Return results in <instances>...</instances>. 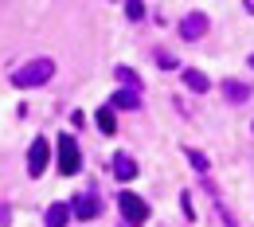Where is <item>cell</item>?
I'll return each instance as SVG.
<instances>
[{
  "mask_svg": "<svg viewBox=\"0 0 254 227\" xmlns=\"http://www.w3.org/2000/svg\"><path fill=\"white\" fill-rule=\"evenodd\" d=\"M51 78H55V59H47V55H43V59H32V63H24L16 75H12V82H16V86H28V90H32V86H43V82H51Z\"/></svg>",
  "mask_w": 254,
  "mask_h": 227,
  "instance_id": "1",
  "label": "cell"
},
{
  "mask_svg": "<svg viewBox=\"0 0 254 227\" xmlns=\"http://www.w3.org/2000/svg\"><path fill=\"white\" fill-rule=\"evenodd\" d=\"M118 208H122V216H126L129 227H141L149 220V204H145L137 192H118Z\"/></svg>",
  "mask_w": 254,
  "mask_h": 227,
  "instance_id": "2",
  "label": "cell"
},
{
  "mask_svg": "<svg viewBox=\"0 0 254 227\" xmlns=\"http://www.w3.org/2000/svg\"><path fill=\"white\" fill-rule=\"evenodd\" d=\"M55 157H59V172H63V176H74V172L82 168V153H78V141H74L70 133H63V137H59V153H55Z\"/></svg>",
  "mask_w": 254,
  "mask_h": 227,
  "instance_id": "3",
  "label": "cell"
},
{
  "mask_svg": "<svg viewBox=\"0 0 254 227\" xmlns=\"http://www.w3.org/2000/svg\"><path fill=\"white\" fill-rule=\"evenodd\" d=\"M47 161H51V145H47L43 137H35L32 149H28V176H43Z\"/></svg>",
  "mask_w": 254,
  "mask_h": 227,
  "instance_id": "4",
  "label": "cell"
},
{
  "mask_svg": "<svg viewBox=\"0 0 254 227\" xmlns=\"http://www.w3.org/2000/svg\"><path fill=\"white\" fill-rule=\"evenodd\" d=\"M180 35H184L188 43L203 39V35H207V12H188V16L180 20Z\"/></svg>",
  "mask_w": 254,
  "mask_h": 227,
  "instance_id": "5",
  "label": "cell"
},
{
  "mask_svg": "<svg viewBox=\"0 0 254 227\" xmlns=\"http://www.w3.org/2000/svg\"><path fill=\"white\" fill-rule=\"evenodd\" d=\"M98 212H102V204H98V196H90V192H82V196H74V204H70V216H78V220H94Z\"/></svg>",
  "mask_w": 254,
  "mask_h": 227,
  "instance_id": "6",
  "label": "cell"
},
{
  "mask_svg": "<svg viewBox=\"0 0 254 227\" xmlns=\"http://www.w3.org/2000/svg\"><path fill=\"white\" fill-rule=\"evenodd\" d=\"M110 168H114V176H118L122 184H129V180L137 176V161H133L129 153H114V164H110Z\"/></svg>",
  "mask_w": 254,
  "mask_h": 227,
  "instance_id": "7",
  "label": "cell"
},
{
  "mask_svg": "<svg viewBox=\"0 0 254 227\" xmlns=\"http://www.w3.org/2000/svg\"><path fill=\"white\" fill-rule=\"evenodd\" d=\"M219 90H223L227 102H251V86H247V82H239V78H223Z\"/></svg>",
  "mask_w": 254,
  "mask_h": 227,
  "instance_id": "8",
  "label": "cell"
},
{
  "mask_svg": "<svg viewBox=\"0 0 254 227\" xmlns=\"http://www.w3.org/2000/svg\"><path fill=\"white\" fill-rule=\"evenodd\" d=\"M141 106V94L137 90H126V86H118L114 98H110V110H137Z\"/></svg>",
  "mask_w": 254,
  "mask_h": 227,
  "instance_id": "9",
  "label": "cell"
},
{
  "mask_svg": "<svg viewBox=\"0 0 254 227\" xmlns=\"http://www.w3.org/2000/svg\"><path fill=\"white\" fill-rule=\"evenodd\" d=\"M184 86L195 90V94H207V90H211V78H207L203 71H195V67H184Z\"/></svg>",
  "mask_w": 254,
  "mask_h": 227,
  "instance_id": "10",
  "label": "cell"
},
{
  "mask_svg": "<svg viewBox=\"0 0 254 227\" xmlns=\"http://www.w3.org/2000/svg\"><path fill=\"white\" fill-rule=\"evenodd\" d=\"M70 224V208L66 204H51L47 216H43V227H66Z\"/></svg>",
  "mask_w": 254,
  "mask_h": 227,
  "instance_id": "11",
  "label": "cell"
},
{
  "mask_svg": "<svg viewBox=\"0 0 254 227\" xmlns=\"http://www.w3.org/2000/svg\"><path fill=\"white\" fill-rule=\"evenodd\" d=\"M94 122H98V130L106 133V137H114V133H118V118H114V110H110V106H102V110H98Z\"/></svg>",
  "mask_w": 254,
  "mask_h": 227,
  "instance_id": "12",
  "label": "cell"
},
{
  "mask_svg": "<svg viewBox=\"0 0 254 227\" xmlns=\"http://www.w3.org/2000/svg\"><path fill=\"white\" fill-rule=\"evenodd\" d=\"M114 75H118V82H122V86H126V90H137V94H141V78H137V75H133V71H129V67H118V71H114Z\"/></svg>",
  "mask_w": 254,
  "mask_h": 227,
  "instance_id": "13",
  "label": "cell"
},
{
  "mask_svg": "<svg viewBox=\"0 0 254 227\" xmlns=\"http://www.w3.org/2000/svg\"><path fill=\"white\" fill-rule=\"evenodd\" d=\"M184 157L191 161V168H195V172H207V164H211V161H207V153H199V149H191V145L184 149Z\"/></svg>",
  "mask_w": 254,
  "mask_h": 227,
  "instance_id": "14",
  "label": "cell"
},
{
  "mask_svg": "<svg viewBox=\"0 0 254 227\" xmlns=\"http://www.w3.org/2000/svg\"><path fill=\"white\" fill-rule=\"evenodd\" d=\"M126 16H129V20H141V16H145V4H141V0H129V4H126Z\"/></svg>",
  "mask_w": 254,
  "mask_h": 227,
  "instance_id": "15",
  "label": "cell"
},
{
  "mask_svg": "<svg viewBox=\"0 0 254 227\" xmlns=\"http://www.w3.org/2000/svg\"><path fill=\"white\" fill-rule=\"evenodd\" d=\"M180 208H184V216H188V220H195V208H191V196L188 192L180 196Z\"/></svg>",
  "mask_w": 254,
  "mask_h": 227,
  "instance_id": "16",
  "label": "cell"
},
{
  "mask_svg": "<svg viewBox=\"0 0 254 227\" xmlns=\"http://www.w3.org/2000/svg\"><path fill=\"white\" fill-rule=\"evenodd\" d=\"M157 59H160V63H164V71H172V67H176V59H172L168 51H157Z\"/></svg>",
  "mask_w": 254,
  "mask_h": 227,
  "instance_id": "17",
  "label": "cell"
},
{
  "mask_svg": "<svg viewBox=\"0 0 254 227\" xmlns=\"http://www.w3.org/2000/svg\"><path fill=\"white\" fill-rule=\"evenodd\" d=\"M247 63H251V67H254V55H251V59H247Z\"/></svg>",
  "mask_w": 254,
  "mask_h": 227,
  "instance_id": "18",
  "label": "cell"
}]
</instances>
